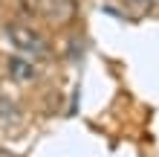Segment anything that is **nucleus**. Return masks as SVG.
<instances>
[{
  "mask_svg": "<svg viewBox=\"0 0 159 157\" xmlns=\"http://www.w3.org/2000/svg\"><path fill=\"white\" fill-rule=\"evenodd\" d=\"M0 157H15L12 151H6V149H0Z\"/></svg>",
  "mask_w": 159,
  "mask_h": 157,
  "instance_id": "20e7f679",
  "label": "nucleus"
},
{
  "mask_svg": "<svg viewBox=\"0 0 159 157\" xmlns=\"http://www.w3.org/2000/svg\"><path fill=\"white\" fill-rule=\"evenodd\" d=\"M6 35L12 41V47L23 55H32V58H49L52 55V47L46 41V35H41L38 29H32L26 23H9Z\"/></svg>",
  "mask_w": 159,
  "mask_h": 157,
  "instance_id": "f257e3e1",
  "label": "nucleus"
},
{
  "mask_svg": "<svg viewBox=\"0 0 159 157\" xmlns=\"http://www.w3.org/2000/svg\"><path fill=\"white\" fill-rule=\"evenodd\" d=\"M9 76L17 79V81H29L35 76V67L26 58H17V55H15V58H9Z\"/></svg>",
  "mask_w": 159,
  "mask_h": 157,
  "instance_id": "7ed1b4c3",
  "label": "nucleus"
},
{
  "mask_svg": "<svg viewBox=\"0 0 159 157\" xmlns=\"http://www.w3.org/2000/svg\"><path fill=\"white\" fill-rule=\"evenodd\" d=\"M32 9L49 23H70L75 17V0H29Z\"/></svg>",
  "mask_w": 159,
  "mask_h": 157,
  "instance_id": "f03ea898",
  "label": "nucleus"
}]
</instances>
